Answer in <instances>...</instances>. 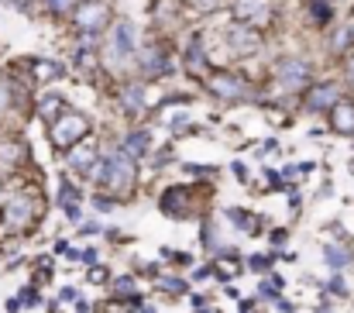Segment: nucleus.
Wrapping results in <instances>:
<instances>
[{
	"label": "nucleus",
	"instance_id": "10",
	"mask_svg": "<svg viewBox=\"0 0 354 313\" xmlns=\"http://www.w3.org/2000/svg\"><path fill=\"white\" fill-rule=\"evenodd\" d=\"M69 166L76 169V172H83V176H97V169H100V162H97V145L93 141H80L76 148H69Z\"/></svg>",
	"mask_w": 354,
	"mask_h": 313
},
{
	"label": "nucleus",
	"instance_id": "22",
	"mask_svg": "<svg viewBox=\"0 0 354 313\" xmlns=\"http://www.w3.org/2000/svg\"><path fill=\"white\" fill-rule=\"evenodd\" d=\"M59 107H62V97H59V93H48V97L41 100L38 110H41V117H45V120H55V117H59V114H55Z\"/></svg>",
	"mask_w": 354,
	"mask_h": 313
},
{
	"label": "nucleus",
	"instance_id": "3",
	"mask_svg": "<svg viewBox=\"0 0 354 313\" xmlns=\"http://www.w3.org/2000/svg\"><path fill=\"white\" fill-rule=\"evenodd\" d=\"M134 45H138L134 24H131V21H118V28H114V35H111V45H107V62H111L114 69L127 66V62L138 55Z\"/></svg>",
	"mask_w": 354,
	"mask_h": 313
},
{
	"label": "nucleus",
	"instance_id": "21",
	"mask_svg": "<svg viewBox=\"0 0 354 313\" xmlns=\"http://www.w3.org/2000/svg\"><path fill=\"white\" fill-rule=\"evenodd\" d=\"M306 7H310L313 21H320V24H327V21L334 17V3H327V0H310Z\"/></svg>",
	"mask_w": 354,
	"mask_h": 313
},
{
	"label": "nucleus",
	"instance_id": "32",
	"mask_svg": "<svg viewBox=\"0 0 354 313\" xmlns=\"http://www.w3.org/2000/svg\"><path fill=\"white\" fill-rule=\"evenodd\" d=\"M330 289H334V293H337V296H344V293H348V286H344V283H341V279H334V283H330Z\"/></svg>",
	"mask_w": 354,
	"mask_h": 313
},
{
	"label": "nucleus",
	"instance_id": "25",
	"mask_svg": "<svg viewBox=\"0 0 354 313\" xmlns=\"http://www.w3.org/2000/svg\"><path fill=\"white\" fill-rule=\"evenodd\" d=\"M189 7H196V10L210 14V10H217V7H221V0H189Z\"/></svg>",
	"mask_w": 354,
	"mask_h": 313
},
{
	"label": "nucleus",
	"instance_id": "2",
	"mask_svg": "<svg viewBox=\"0 0 354 313\" xmlns=\"http://www.w3.org/2000/svg\"><path fill=\"white\" fill-rule=\"evenodd\" d=\"M35 217H38V197L35 193H17L0 210V227L3 231H24V227L35 224Z\"/></svg>",
	"mask_w": 354,
	"mask_h": 313
},
{
	"label": "nucleus",
	"instance_id": "30",
	"mask_svg": "<svg viewBox=\"0 0 354 313\" xmlns=\"http://www.w3.org/2000/svg\"><path fill=\"white\" fill-rule=\"evenodd\" d=\"M7 104H10V93H7V83L0 80V117H3V110H7Z\"/></svg>",
	"mask_w": 354,
	"mask_h": 313
},
{
	"label": "nucleus",
	"instance_id": "29",
	"mask_svg": "<svg viewBox=\"0 0 354 313\" xmlns=\"http://www.w3.org/2000/svg\"><path fill=\"white\" fill-rule=\"evenodd\" d=\"M344 80H348V83L354 87V52L348 55V59H344Z\"/></svg>",
	"mask_w": 354,
	"mask_h": 313
},
{
	"label": "nucleus",
	"instance_id": "28",
	"mask_svg": "<svg viewBox=\"0 0 354 313\" xmlns=\"http://www.w3.org/2000/svg\"><path fill=\"white\" fill-rule=\"evenodd\" d=\"M73 258H76V262H86V265H93V262H97V251H93V248H86V251H76Z\"/></svg>",
	"mask_w": 354,
	"mask_h": 313
},
{
	"label": "nucleus",
	"instance_id": "23",
	"mask_svg": "<svg viewBox=\"0 0 354 313\" xmlns=\"http://www.w3.org/2000/svg\"><path fill=\"white\" fill-rule=\"evenodd\" d=\"M214 272H221V276L234 279L237 272H241V262H237L234 255H227V258H221V262H217V269H214Z\"/></svg>",
	"mask_w": 354,
	"mask_h": 313
},
{
	"label": "nucleus",
	"instance_id": "16",
	"mask_svg": "<svg viewBox=\"0 0 354 313\" xmlns=\"http://www.w3.org/2000/svg\"><path fill=\"white\" fill-rule=\"evenodd\" d=\"M148 148H151V134H148V131H131L120 152H124V155H131V159L138 162L141 155H148Z\"/></svg>",
	"mask_w": 354,
	"mask_h": 313
},
{
	"label": "nucleus",
	"instance_id": "34",
	"mask_svg": "<svg viewBox=\"0 0 354 313\" xmlns=\"http://www.w3.org/2000/svg\"><path fill=\"white\" fill-rule=\"evenodd\" d=\"M97 231H100L97 224H83V227H80V234H97Z\"/></svg>",
	"mask_w": 354,
	"mask_h": 313
},
{
	"label": "nucleus",
	"instance_id": "13",
	"mask_svg": "<svg viewBox=\"0 0 354 313\" xmlns=\"http://www.w3.org/2000/svg\"><path fill=\"white\" fill-rule=\"evenodd\" d=\"M330 127L337 134H354V104L351 100H341V104L330 110Z\"/></svg>",
	"mask_w": 354,
	"mask_h": 313
},
{
	"label": "nucleus",
	"instance_id": "17",
	"mask_svg": "<svg viewBox=\"0 0 354 313\" xmlns=\"http://www.w3.org/2000/svg\"><path fill=\"white\" fill-rule=\"evenodd\" d=\"M162 210H165L169 217H186V190H183V186L165 190V197H162Z\"/></svg>",
	"mask_w": 354,
	"mask_h": 313
},
{
	"label": "nucleus",
	"instance_id": "7",
	"mask_svg": "<svg viewBox=\"0 0 354 313\" xmlns=\"http://www.w3.org/2000/svg\"><path fill=\"white\" fill-rule=\"evenodd\" d=\"M303 104L313 114H330L334 107L341 104V87L337 83H313V87H306Z\"/></svg>",
	"mask_w": 354,
	"mask_h": 313
},
{
	"label": "nucleus",
	"instance_id": "18",
	"mask_svg": "<svg viewBox=\"0 0 354 313\" xmlns=\"http://www.w3.org/2000/svg\"><path fill=\"white\" fill-rule=\"evenodd\" d=\"M120 100L127 107V114H141V107H145L141 87H124V90H120Z\"/></svg>",
	"mask_w": 354,
	"mask_h": 313
},
{
	"label": "nucleus",
	"instance_id": "20",
	"mask_svg": "<svg viewBox=\"0 0 354 313\" xmlns=\"http://www.w3.org/2000/svg\"><path fill=\"white\" fill-rule=\"evenodd\" d=\"M324 258H327V265H334V269H344V265H351V251H348V248H334V244H330V248H327V251H324Z\"/></svg>",
	"mask_w": 354,
	"mask_h": 313
},
{
	"label": "nucleus",
	"instance_id": "4",
	"mask_svg": "<svg viewBox=\"0 0 354 313\" xmlns=\"http://www.w3.org/2000/svg\"><path fill=\"white\" fill-rule=\"evenodd\" d=\"M275 87L282 93H299L310 87V62L306 59H282L279 69H275Z\"/></svg>",
	"mask_w": 354,
	"mask_h": 313
},
{
	"label": "nucleus",
	"instance_id": "11",
	"mask_svg": "<svg viewBox=\"0 0 354 313\" xmlns=\"http://www.w3.org/2000/svg\"><path fill=\"white\" fill-rule=\"evenodd\" d=\"M272 14V7H268V0H237L234 3V21L241 24H261L265 17Z\"/></svg>",
	"mask_w": 354,
	"mask_h": 313
},
{
	"label": "nucleus",
	"instance_id": "5",
	"mask_svg": "<svg viewBox=\"0 0 354 313\" xmlns=\"http://www.w3.org/2000/svg\"><path fill=\"white\" fill-rule=\"evenodd\" d=\"M100 179H104V186H111L114 193L131 190V183H134V159H131V155H124V152H114V155L104 162Z\"/></svg>",
	"mask_w": 354,
	"mask_h": 313
},
{
	"label": "nucleus",
	"instance_id": "9",
	"mask_svg": "<svg viewBox=\"0 0 354 313\" xmlns=\"http://www.w3.org/2000/svg\"><path fill=\"white\" fill-rule=\"evenodd\" d=\"M210 93L221 97V100H227V104H237V100H248L251 90L234 73H217V76H210Z\"/></svg>",
	"mask_w": 354,
	"mask_h": 313
},
{
	"label": "nucleus",
	"instance_id": "15",
	"mask_svg": "<svg viewBox=\"0 0 354 313\" xmlns=\"http://www.w3.org/2000/svg\"><path fill=\"white\" fill-rule=\"evenodd\" d=\"M62 76V66L59 62H48V59H31V80L35 83H52V80H59Z\"/></svg>",
	"mask_w": 354,
	"mask_h": 313
},
{
	"label": "nucleus",
	"instance_id": "33",
	"mask_svg": "<svg viewBox=\"0 0 354 313\" xmlns=\"http://www.w3.org/2000/svg\"><path fill=\"white\" fill-rule=\"evenodd\" d=\"M3 3H10V7H17V10H28L31 0H3Z\"/></svg>",
	"mask_w": 354,
	"mask_h": 313
},
{
	"label": "nucleus",
	"instance_id": "31",
	"mask_svg": "<svg viewBox=\"0 0 354 313\" xmlns=\"http://www.w3.org/2000/svg\"><path fill=\"white\" fill-rule=\"evenodd\" d=\"M90 283H107V269H93L90 272Z\"/></svg>",
	"mask_w": 354,
	"mask_h": 313
},
{
	"label": "nucleus",
	"instance_id": "12",
	"mask_svg": "<svg viewBox=\"0 0 354 313\" xmlns=\"http://www.w3.org/2000/svg\"><path fill=\"white\" fill-rule=\"evenodd\" d=\"M227 42H231V48H234V52L251 55V52L258 48V31H254L251 24H241V21H237L234 28L227 31Z\"/></svg>",
	"mask_w": 354,
	"mask_h": 313
},
{
	"label": "nucleus",
	"instance_id": "24",
	"mask_svg": "<svg viewBox=\"0 0 354 313\" xmlns=\"http://www.w3.org/2000/svg\"><path fill=\"white\" fill-rule=\"evenodd\" d=\"M52 14H69L73 7H80V0H48Z\"/></svg>",
	"mask_w": 354,
	"mask_h": 313
},
{
	"label": "nucleus",
	"instance_id": "19",
	"mask_svg": "<svg viewBox=\"0 0 354 313\" xmlns=\"http://www.w3.org/2000/svg\"><path fill=\"white\" fill-rule=\"evenodd\" d=\"M330 48H334V52H341V55H344V52H351L354 48V28H337V35L330 38Z\"/></svg>",
	"mask_w": 354,
	"mask_h": 313
},
{
	"label": "nucleus",
	"instance_id": "8",
	"mask_svg": "<svg viewBox=\"0 0 354 313\" xmlns=\"http://www.w3.org/2000/svg\"><path fill=\"white\" fill-rule=\"evenodd\" d=\"M134 59H138L141 76H148V80H155V76H169V73H172L169 52H165L162 45H145V48H141Z\"/></svg>",
	"mask_w": 354,
	"mask_h": 313
},
{
	"label": "nucleus",
	"instance_id": "14",
	"mask_svg": "<svg viewBox=\"0 0 354 313\" xmlns=\"http://www.w3.org/2000/svg\"><path fill=\"white\" fill-rule=\"evenodd\" d=\"M186 66L193 76H203L207 73V52H203V35H193L189 38V48H186Z\"/></svg>",
	"mask_w": 354,
	"mask_h": 313
},
{
	"label": "nucleus",
	"instance_id": "27",
	"mask_svg": "<svg viewBox=\"0 0 354 313\" xmlns=\"http://www.w3.org/2000/svg\"><path fill=\"white\" fill-rule=\"evenodd\" d=\"M162 289H165V293H186V283H179V279H162Z\"/></svg>",
	"mask_w": 354,
	"mask_h": 313
},
{
	"label": "nucleus",
	"instance_id": "6",
	"mask_svg": "<svg viewBox=\"0 0 354 313\" xmlns=\"http://www.w3.org/2000/svg\"><path fill=\"white\" fill-rule=\"evenodd\" d=\"M107 24H111V7L104 0H83L76 7V28L80 31L100 35V31H107Z\"/></svg>",
	"mask_w": 354,
	"mask_h": 313
},
{
	"label": "nucleus",
	"instance_id": "26",
	"mask_svg": "<svg viewBox=\"0 0 354 313\" xmlns=\"http://www.w3.org/2000/svg\"><path fill=\"white\" fill-rule=\"evenodd\" d=\"M114 293H118V296H131V293H134V283L124 276L120 283H114Z\"/></svg>",
	"mask_w": 354,
	"mask_h": 313
},
{
	"label": "nucleus",
	"instance_id": "1",
	"mask_svg": "<svg viewBox=\"0 0 354 313\" xmlns=\"http://www.w3.org/2000/svg\"><path fill=\"white\" fill-rule=\"evenodd\" d=\"M86 134H90V117L80 114V110H62V114L52 120V127H48V138H52L55 152L76 148Z\"/></svg>",
	"mask_w": 354,
	"mask_h": 313
}]
</instances>
